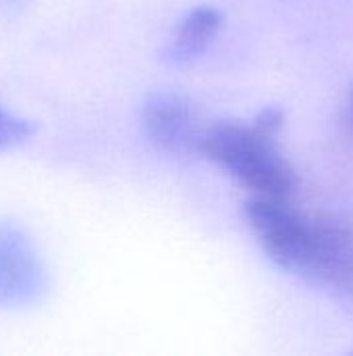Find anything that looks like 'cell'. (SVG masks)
Listing matches in <instances>:
<instances>
[{
  "label": "cell",
  "mask_w": 353,
  "mask_h": 356,
  "mask_svg": "<svg viewBox=\"0 0 353 356\" xmlns=\"http://www.w3.org/2000/svg\"><path fill=\"white\" fill-rule=\"evenodd\" d=\"M198 150L256 196L289 198L295 190L293 169L275 148L273 136L256 125L216 123L202 131Z\"/></svg>",
  "instance_id": "1"
},
{
  "label": "cell",
  "mask_w": 353,
  "mask_h": 356,
  "mask_svg": "<svg viewBox=\"0 0 353 356\" xmlns=\"http://www.w3.org/2000/svg\"><path fill=\"white\" fill-rule=\"evenodd\" d=\"M141 121L148 138L169 152H185L198 146L202 136L193 104L177 92H156L148 96Z\"/></svg>",
  "instance_id": "2"
},
{
  "label": "cell",
  "mask_w": 353,
  "mask_h": 356,
  "mask_svg": "<svg viewBox=\"0 0 353 356\" xmlns=\"http://www.w3.org/2000/svg\"><path fill=\"white\" fill-rule=\"evenodd\" d=\"M339 290L353 292V229L312 223L308 252L302 271Z\"/></svg>",
  "instance_id": "3"
},
{
  "label": "cell",
  "mask_w": 353,
  "mask_h": 356,
  "mask_svg": "<svg viewBox=\"0 0 353 356\" xmlns=\"http://www.w3.org/2000/svg\"><path fill=\"white\" fill-rule=\"evenodd\" d=\"M223 25V15L212 6H198L181 23L173 46L169 48V58L175 63H189L202 54L214 40Z\"/></svg>",
  "instance_id": "4"
},
{
  "label": "cell",
  "mask_w": 353,
  "mask_h": 356,
  "mask_svg": "<svg viewBox=\"0 0 353 356\" xmlns=\"http://www.w3.org/2000/svg\"><path fill=\"white\" fill-rule=\"evenodd\" d=\"M281 121H283V117H281V113H279L277 108H266V111L258 117L256 127H258L260 131L268 134V136H275V131L281 127Z\"/></svg>",
  "instance_id": "5"
}]
</instances>
